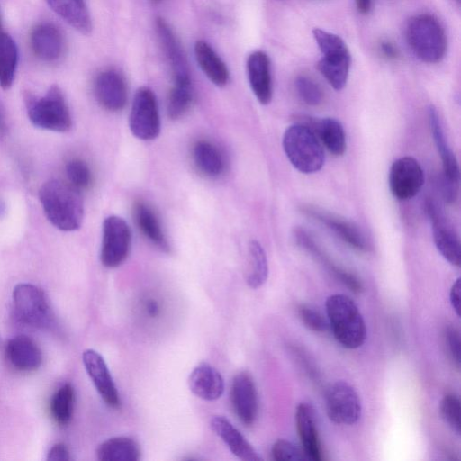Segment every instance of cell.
<instances>
[{"label":"cell","instance_id":"1","mask_svg":"<svg viewBox=\"0 0 461 461\" xmlns=\"http://www.w3.org/2000/svg\"><path fill=\"white\" fill-rule=\"evenodd\" d=\"M39 199L49 221L63 231L80 228L84 203L79 190L61 180L51 179L41 186Z\"/></svg>","mask_w":461,"mask_h":461},{"label":"cell","instance_id":"2","mask_svg":"<svg viewBox=\"0 0 461 461\" xmlns=\"http://www.w3.org/2000/svg\"><path fill=\"white\" fill-rule=\"evenodd\" d=\"M404 34L409 48L421 61L436 64L444 59L447 40L444 27L436 16L420 14L411 17Z\"/></svg>","mask_w":461,"mask_h":461},{"label":"cell","instance_id":"3","mask_svg":"<svg viewBox=\"0 0 461 461\" xmlns=\"http://www.w3.org/2000/svg\"><path fill=\"white\" fill-rule=\"evenodd\" d=\"M325 307L336 340L348 349L361 347L366 339V327L355 302L343 294H334L326 299Z\"/></svg>","mask_w":461,"mask_h":461},{"label":"cell","instance_id":"4","mask_svg":"<svg viewBox=\"0 0 461 461\" xmlns=\"http://www.w3.org/2000/svg\"><path fill=\"white\" fill-rule=\"evenodd\" d=\"M282 145L290 163L301 173H315L324 165L322 145L306 124L296 122L288 127L284 133Z\"/></svg>","mask_w":461,"mask_h":461},{"label":"cell","instance_id":"5","mask_svg":"<svg viewBox=\"0 0 461 461\" xmlns=\"http://www.w3.org/2000/svg\"><path fill=\"white\" fill-rule=\"evenodd\" d=\"M312 35L321 53L317 65L319 71L335 90H341L347 84L351 66L347 44L339 35L320 28L313 29Z\"/></svg>","mask_w":461,"mask_h":461},{"label":"cell","instance_id":"6","mask_svg":"<svg viewBox=\"0 0 461 461\" xmlns=\"http://www.w3.org/2000/svg\"><path fill=\"white\" fill-rule=\"evenodd\" d=\"M26 107L28 117L36 127L56 132H66L72 127L68 105L58 86H51L40 98L28 95Z\"/></svg>","mask_w":461,"mask_h":461},{"label":"cell","instance_id":"7","mask_svg":"<svg viewBox=\"0 0 461 461\" xmlns=\"http://www.w3.org/2000/svg\"><path fill=\"white\" fill-rule=\"evenodd\" d=\"M13 303L21 321L35 328H47L53 321L48 299L39 287L21 283L13 290Z\"/></svg>","mask_w":461,"mask_h":461},{"label":"cell","instance_id":"8","mask_svg":"<svg viewBox=\"0 0 461 461\" xmlns=\"http://www.w3.org/2000/svg\"><path fill=\"white\" fill-rule=\"evenodd\" d=\"M129 127L139 140H151L159 135L161 124L158 102L149 87H140L136 91L129 116Z\"/></svg>","mask_w":461,"mask_h":461},{"label":"cell","instance_id":"9","mask_svg":"<svg viewBox=\"0 0 461 461\" xmlns=\"http://www.w3.org/2000/svg\"><path fill=\"white\" fill-rule=\"evenodd\" d=\"M131 243V230L122 218L110 215L104 220L100 260L104 267L114 268L122 265L130 253Z\"/></svg>","mask_w":461,"mask_h":461},{"label":"cell","instance_id":"10","mask_svg":"<svg viewBox=\"0 0 461 461\" xmlns=\"http://www.w3.org/2000/svg\"><path fill=\"white\" fill-rule=\"evenodd\" d=\"M325 402L327 415L336 424L352 425L361 416L362 405L359 395L354 387L345 381H338L330 386Z\"/></svg>","mask_w":461,"mask_h":461},{"label":"cell","instance_id":"11","mask_svg":"<svg viewBox=\"0 0 461 461\" xmlns=\"http://www.w3.org/2000/svg\"><path fill=\"white\" fill-rule=\"evenodd\" d=\"M426 212L431 223L435 246L442 257L455 267L461 264L460 239L437 202L428 199Z\"/></svg>","mask_w":461,"mask_h":461},{"label":"cell","instance_id":"12","mask_svg":"<svg viewBox=\"0 0 461 461\" xmlns=\"http://www.w3.org/2000/svg\"><path fill=\"white\" fill-rule=\"evenodd\" d=\"M388 183L391 193L396 199H411L424 184L423 169L414 158H400L390 167Z\"/></svg>","mask_w":461,"mask_h":461},{"label":"cell","instance_id":"13","mask_svg":"<svg viewBox=\"0 0 461 461\" xmlns=\"http://www.w3.org/2000/svg\"><path fill=\"white\" fill-rule=\"evenodd\" d=\"M301 211L327 226L350 247L359 251L370 250V243L357 224L312 205H303Z\"/></svg>","mask_w":461,"mask_h":461},{"label":"cell","instance_id":"14","mask_svg":"<svg viewBox=\"0 0 461 461\" xmlns=\"http://www.w3.org/2000/svg\"><path fill=\"white\" fill-rule=\"evenodd\" d=\"M230 402L235 414L244 425L250 426L255 422L258 410V394L249 373L242 371L234 376Z\"/></svg>","mask_w":461,"mask_h":461},{"label":"cell","instance_id":"15","mask_svg":"<svg viewBox=\"0 0 461 461\" xmlns=\"http://www.w3.org/2000/svg\"><path fill=\"white\" fill-rule=\"evenodd\" d=\"M94 93L100 105L110 112L121 111L127 103L125 79L113 68L104 69L95 77Z\"/></svg>","mask_w":461,"mask_h":461},{"label":"cell","instance_id":"16","mask_svg":"<svg viewBox=\"0 0 461 461\" xmlns=\"http://www.w3.org/2000/svg\"><path fill=\"white\" fill-rule=\"evenodd\" d=\"M156 30L172 71L173 83L175 85L191 84L188 64L184 50L174 32L161 17L156 20Z\"/></svg>","mask_w":461,"mask_h":461},{"label":"cell","instance_id":"17","mask_svg":"<svg viewBox=\"0 0 461 461\" xmlns=\"http://www.w3.org/2000/svg\"><path fill=\"white\" fill-rule=\"evenodd\" d=\"M85 368L104 402L111 408L121 405L120 396L103 357L94 349L82 354Z\"/></svg>","mask_w":461,"mask_h":461},{"label":"cell","instance_id":"18","mask_svg":"<svg viewBox=\"0 0 461 461\" xmlns=\"http://www.w3.org/2000/svg\"><path fill=\"white\" fill-rule=\"evenodd\" d=\"M30 43L35 56L46 62L58 60L65 49L61 31L50 23H41L34 26L31 32Z\"/></svg>","mask_w":461,"mask_h":461},{"label":"cell","instance_id":"19","mask_svg":"<svg viewBox=\"0 0 461 461\" xmlns=\"http://www.w3.org/2000/svg\"><path fill=\"white\" fill-rule=\"evenodd\" d=\"M247 73L249 86L258 101L263 105L268 104L273 96L268 56L261 50L252 52L247 60Z\"/></svg>","mask_w":461,"mask_h":461},{"label":"cell","instance_id":"20","mask_svg":"<svg viewBox=\"0 0 461 461\" xmlns=\"http://www.w3.org/2000/svg\"><path fill=\"white\" fill-rule=\"evenodd\" d=\"M295 423L302 449L308 460H322L321 442L313 408L301 402L295 411Z\"/></svg>","mask_w":461,"mask_h":461},{"label":"cell","instance_id":"21","mask_svg":"<svg viewBox=\"0 0 461 461\" xmlns=\"http://www.w3.org/2000/svg\"><path fill=\"white\" fill-rule=\"evenodd\" d=\"M5 356L15 369L23 372L38 369L42 361L40 348L25 335H18L8 340L5 346Z\"/></svg>","mask_w":461,"mask_h":461},{"label":"cell","instance_id":"22","mask_svg":"<svg viewBox=\"0 0 461 461\" xmlns=\"http://www.w3.org/2000/svg\"><path fill=\"white\" fill-rule=\"evenodd\" d=\"M428 114L434 143L442 161L444 180L458 185L460 179L459 165L446 139L438 111L432 104L429 106Z\"/></svg>","mask_w":461,"mask_h":461},{"label":"cell","instance_id":"23","mask_svg":"<svg viewBox=\"0 0 461 461\" xmlns=\"http://www.w3.org/2000/svg\"><path fill=\"white\" fill-rule=\"evenodd\" d=\"M301 123L309 126L317 135L321 143L334 156H341L346 150V134L339 121L331 117L316 119L301 117Z\"/></svg>","mask_w":461,"mask_h":461},{"label":"cell","instance_id":"24","mask_svg":"<svg viewBox=\"0 0 461 461\" xmlns=\"http://www.w3.org/2000/svg\"><path fill=\"white\" fill-rule=\"evenodd\" d=\"M188 384L194 394L205 401L217 400L224 392L221 375L206 362L200 363L193 369Z\"/></svg>","mask_w":461,"mask_h":461},{"label":"cell","instance_id":"25","mask_svg":"<svg viewBox=\"0 0 461 461\" xmlns=\"http://www.w3.org/2000/svg\"><path fill=\"white\" fill-rule=\"evenodd\" d=\"M294 236L296 243L313 255L326 268H328L340 282L347 285L350 290L359 293L363 286L359 279L352 273L336 265L330 257L315 242L312 237L306 230L301 228L294 230Z\"/></svg>","mask_w":461,"mask_h":461},{"label":"cell","instance_id":"26","mask_svg":"<svg viewBox=\"0 0 461 461\" xmlns=\"http://www.w3.org/2000/svg\"><path fill=\"white\" fill-rule=\"evenodd\" d=\"M210 426L238 458L244 461L262 460L244 436L225 417L213 416Z\"/></svg>","mask_w":461,"mask_h":461},{"label":"cell","instance_id":"27","mask_svg":"<svg viewBox=\"0 0 461 461\" xmlns=\"http://www.w3.org/2000/svg\"><path fill=\"white\" fill-rule=\"evenodd\" d=\"M50 7L70 26L83 34L92 31V20L86 0H46Z\"/></svg>","mask_w":461,"mask_h":461},{"label":"cell","instance_id":"28","mask_svg":"<svg viewBox=\"0 0 461 461\" xmlns=\"http://www.w3.org/2000/svg\"><path fill=\"white\" fill-rule=\"evenodd\" d=\"M196 61L204 75L217 86H224L230 78L225 63L204 41H197L194 45Z\"/></svg>","mask_w":461,"mask_h":461},{"label":"cell","instance_id":"29","mask_svg":"<svg viewBox=\"0 0 461 461\" xmlns=\"http://www.w3.org/2000/svg\"><path fill=\"white\" fill-rule=\"evenodd\" d=\"M134 218L140 232L150 242L162 250L169 249L160 221L155 212L147 203L138 202L135 204Z\"/></svg>","mask_w":461,"mask_h":461},{"label":"cell","instance_id":"30","mask_svg":"<svg viewBox=\"0 0 461 461\" xmlns=\"http://www.w3.org/2000/svg\"><path fill=\"white\" fill-rule=\"evenodd\" d=\"M193 159L196 167L212 177L221 176L225 168V161L221 150L211 141L202 140L193 147Z\"/></svg>","mask_w":461,"mask_h":461},{"label":"cell","instance_id":"31","mask_svg":"<svg viewBox=\"0 0 461 461\" xmlns=\"http://www.w3.org/2000/svg\"><path fill=\"white\" fill-rule=\"evenodd\" d=\"M101 461H138L140 456L139 444L128 437H114L103 442L96 451Z\"/></svg>","mask_w":461,"mask_h":461},{"label":"cell","instance_id":"32","mask_svg":"<svg viewBox=\"0 0 461 461\" xmlns=\"http://www.w3.org/2000/svg\"><path fill=\"white\" fill-rule=\"evenodd\" d=\"M18 62V50L13 38L0 32V86L8 89L13 85Z\"/></svg>","mask_w":461,"mask_h":461},{"label":"cell","instance_id":"33","mask_svg":"<svg viewBox=\"0 0 461 461\" xmlns=\"http://www.w3.org/2000/svg\"><path fill=\"white\" fill-rule=\"evenodd\" d=\"M268 264L264 248L258 240H251L249 245V265L246 282L253 289L260 287L267 279Z\"/></svg>","mask_w":461,"mask_h":461},{"label":"cell","instance_id":"34","mask_svg":"<svg viewBox=\"0 0 461 461\" xmlns=\"http://www.w3.org/2000/svg\"><path fill=\"white\" fill-rule=\"evenodd\" d=\"M75 402V392L69 384L59 388L50 401V413L59 426H67L72 420Z\"/></svg>","mask_w":461,"mask_h":461},{"label":"cell","instance_id":"35","mask_svg":"<svg viewBox=\"0 0 461 461\" xmlns=\"http://www.w3.org/2000/svg\"><path fill=\"white\" fill-rule=\"evenodd\" d=\"M194 99L192 84L174 85L169 93L167 105V115L172 120H177L190 108Z\"/></svg>","mask_w":461,"mask_h":461},{"label":"cell","instance_id":"36","mask_svg":"<svg viewBox=\"0 0 461 461\" xmlns=\"http://www.w3.org/2000/svg\"><path fill=\"white\" fill-rule=\"evenodd\" d=\"M294 86L301 100L308 105L316 106L323 100V92L321 86L307 76H298Z\"/></svg>","mask_w":461,"mask_h":461},{"label":"cell","instance_id":"37","mask_svg":"<svg viewBox=\"0 0 461 461\" xmlns=\"http://www.w3.org/2000/svg\"><path fill=\"white\" fill-rule=\"evenodd\" d=\"M441 417L456 434H460V401L455 393H447L439 405Z\"/></svg>","mask_w":461,"mask_h":461},{"label":"cell","instance_id":"38","mask_svg":"<svg viewBox=\"0 0 461 461\" xmlns=\"http://www.w3.org/2000/svg\"><path fill=\"white\" fill-rule=\"evenodd\" d=\"M66 173L72 185L77 189H86L92 183V172L88 165L78 158L71 159L66 166Z\"/></svg>","mask_w":461,"mask_h":461},{"label":"cell","instance_id":"39","mask_svg":"<svg viewBox=\"0 0 461 461\" xmlns=\"http://www.w3.org/2000/svg\"><path fill=\"white\" fill-rule=\"evenodd\" d=\"M271 455L276 461L308 460L303 449L285 439H278L273 444Z\"/></svg>","mask_w":461,"mask_h":461},{"label":"cell","instance_id":"40","mask_svg":"<svg viewBox=\"0 0 461 461\" xmlns=\"http://www.w3.org/2000/svg\"><path fill=\"white\" fill-rule=\"evenodd\" d=\"M298 313L300 319L309 330L315 332H324L328 330V321L312 306L301 304L298 307Z\"/></svg>","mask_w":461,"mask_h":461},{"label":"cell","instance_id":"41","mask_svg":"<svg viewBox=\"0 0 461 461\" xmlns=\"http://www.w3.org/2000/svg\"><path fill=\"white\" fill-rule=\"evenodd\" d=\"M444 340L447 354L454 365L460 366V334L458 330L452 325L446 327L444 330Z\"/></svg>","mask_w":461,"mask_h":461},{"label":"cell","instance_id":"42","mask_svg":"<svg viewBox=\"0 0 461 461\" xmlns=\"http://www.w3.org/2000/svg\"><path fill=\"white\" fill-rule=\"evenodd\" d=\"M47 460L49 461H67L70 460V455L68 447L62 443L55 444L49 451Z\"/></svg>","mask_w":461,"mask_h":461},{"label":"cell","instance_id":"43","mask_svg":"<svg viewBox=\"0 0 461 461\" xmlns=\"http://www.w3.org/2000/svg\"><path fill=\"white\" fill-rule=\"evenodd\" d=\"M449 299L452 308L457 316H460V278L458 277L452 285Z\"/></svg>","mask_w":461,"mask_h":461},{"label":"cell","instance_id":"44","mask_svg":"<svg viewBox=\"0 0 461 461\" xmlns=\"http://www.w3.org/2000/svg\"><path fill=\"white\" fill-rule=\"evenodd\" d=\"M379 50L388 59H396L400 55L396 46L388 40H384L379 43Z\"/></svg>","mask_w":461,"mask_h":461},{"label":"cell","instance_id":"45","mask_svg":"<svg viewBox=\"0 0 461 461\" xmlns=\"http://www.w3.org/2000/svg\"><path fill=\"white\" fill-rule=\"evenodd\" d=\"M357 11L362 14L369 13L372 6V0H355Z\"/></svg>","mask_w":461,"mask_h":461},{"label":"cell","instance_id":"46","mask_svg":"<svg viewBox=\"0 0 461 461\" xmlns=\"http://www.w3.org/2000/svg\"><path fill=\"white\" fill-rule=\"evenodd\" d=\"M145 309L149 315L155 317L159 313V305L158 303L153 300L149 299L145 304Z\"/></svg>","mask_w":461,"mask_h":461},{"label":"cell","instance_id":"47","mask_svg":"<svg viewBox=\"0 0 461 461\" xmlns=\"http://www.w3.org/2000/svg\"><path fill=\"white\" fill-rule=\"evenodd\" d=\"M5 205L4 201L0 198V217L5 213Z\"/></svg>","mask_w":461,"mask_h":461},{"label":"cell","instance_id":"48","mask_svg":"<svg viewBox=\"0 0 461 461\" xmlns=\"http://www.w3.org/2000/svg\"><path fill=\"white\" fill-rule=\"evenodd\" d=\"M3 131H4V122H3L2 116L0 114V133L3 132Z\"/></svg>","mask_w":461,"mask_h":461},{"label":"cell","instance_id":"49","mask_svg":"<svg viewBox=\"0 0 461 461\" xmlns=\"http://www.w3.org/2000/svg\"><path fill=\"white\" fill-rule=\"evenodd\" d=\"M2 32V20H1V15H0V32Z\"/></svg>","mask_w":461,"mask_h":461},{"label":"cell","instance_id":"50","mask_svg":"<svg viewBox=\"0 0 461 461\" xmlns=\"http://www.w3.org/2000/svg\"><path fill=\"white\" fill-rule=\"evenodd\" d=\"M1 345H2V340H1V336H0V347H1Z\"/></svg>","mask_w":461,"mask_h":461},{"label":"cell","instance_id":"51","mask_svg":"<svg viewBox=\"0 0 461 461\" xmlns=\"http://www.w3.org/2000/svg\"><path fill=\"white\" fill-rule=\"evenodd\" d=\"M155 1H158V0H155Z\"/></svg>","mask_w":461,"mask_h":461},{"label":"cell","instance_id":"52","mask_svg":"<svg viewBox=\"0 0 461 461\" xmlns=\"http://www.w3.org/2000/svg\"><path fill=\"white\" fill-rule=\"evenodd\" d=\"M457 1H459V0H457Z\"/></svg>","mask_w":461,"mask_h":461}]
</instances>
